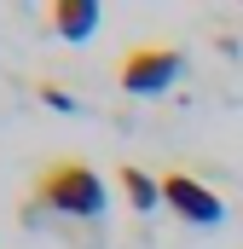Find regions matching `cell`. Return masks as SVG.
<instances>
[{
  "mask_svg": "<svg viewBox=\"0 0 243 249\" xmlns=\"http://www.w3.org/2000/svg\"><path fill=\"white\" fill-rule=\"evenodd\" d=\"M29 197H35V209L64 214V220H99L110 191H104V180H99L93 162H81V157H52L47 168H35Z\"/></svg>",
  "mask_w": 243,
  "mask_h": 249,
  "instance_id": "1",
  "label": "cell"
},
{
  "mask_svg": "<svg viewBox=\"0 0 243 249\" xmlns=\"http://www.w3.org/2000/svg\"><path fill=\"white\" fill-rule=\"evenodd\" d=\"M180 75H185V53L168 47V41H139L116 64V87L133 93V99H156V93L180 87Z\"/></svg>",
  "mask_w": 243,
  "mask_h": 249,
  "instance_id": "2",
  "label": "cell"
},
{
  "mask_svg": "<svg viewBox=\"0 0 243 249\" xmlns=\"http://www.w3.org/2000/svg\"><path fill=\"white\" fill-rule=\"evenodd\" d=\"M156 180H162V203L180 214L185 226H220V220H226V197H220V191H208L197 174L168 168V174H156Z\"/></svg>",
  "mask_w": 243,
  "mask_h": 249,
  "instance_id": "3",
  "label": "cell"
},
{
  "mask_svg": "<svg viewBox=\"0 0 243 249\" xmlns=\"http://www.w3.org/2000/svg\"><path fill=\"white\" fill-rule=\"evenodd\" d=\"M99 18H104V12H99L93 0H52V6H47V29H52L58 41H87V35L99 29Z\"/></svg>",
  "mask_w": 243,
  "mask_h": 249,
  "instance_id": "4",
  "label": "cell"
},
{
  "mask_svg": "<svg viewBox=\"0 0 243 249\" xmlns=\"http://www.w3.org/2000/svg\"><path fill=\"white\" fill-rule=\"evenodd\" d=\"M116 186L127 191L133 214H151V209L162 203V180H156V174H145L139 162H122V168H116Z\"/></svg>",
  "mask_w": 243,
  "mask_h": 249,
  "instance_id": "5",
  "label": "cell"
},
{
  "mask_svg": "<svg viewBox=\"0 0 243 249\" xmlns=\"http://www.w3.org/2000/svg\"><path fill=\"white\" fill-rule=\"evenodd\" d=\"M35 93H41L52 110H64V116H75V110H81V105H75V93H69V87H58V81H41Z\"/></svg>",
  "mask_w": 243,
  "mask_h": 249,
  "instance_id": "6",
  "label": "cell"
}]
</instances>
